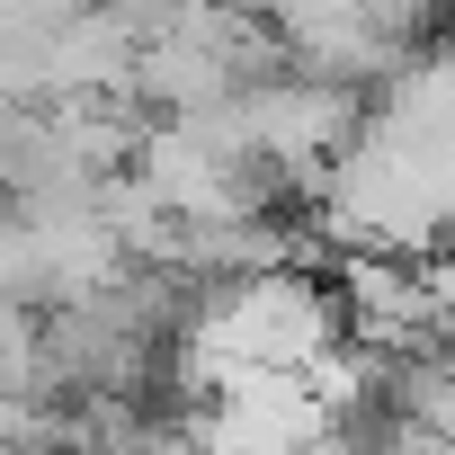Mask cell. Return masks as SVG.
I'll return each instance as SVG.
<instances>
[{"label":"cell","instance_id":"cell-1","mask_svg":"<svg viewBox=\"0 0 455 455\" xmlns=\"http://www.w3.org/2000/svg\"><path fill=\"white\" fill-rule=\"evenodd\" d=\"M242 116H251V143H259V152H277V161L304 170V179H331V161L366 134L375 99H366V90H339V81L268 72L259 90H242Z\"/></svg>","mask_w":455,"mask_h":455},{"label":"cell","instance_id":"cell-2","mask_svg":"<svg viewBox=\"0 0 455 455\" xmlns=\"http://www.w3.org/2000/svg\"><path fill=\"white\" fill-rule=\"evenodd\" d=\"M125 81H134V36L108 10L81 0V10L54 28V45H45V108L54 99H134Z\"/></svg>","mask_w":455,"mask_h":455}]
</instances>
